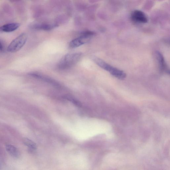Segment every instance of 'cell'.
Returning a JSON list of instances; mask_svg holds the SVG:
<instances>
[{
	"label": "cell",
	"instance_id": "6da1fadb",
	"mask_svg": "<svg viewBox=\"0 0 170 170\" xmlns=\"http://www.w3.org/2000/svg\"><path fill=\"white\" fill-rule=\"evenodd\" d=\"M92 59L100 67L109 72L113 76L117 79L123 80L126 77V74L123 71L114 67L100 58L94 56L92 58Z\"/></svg>",
	"mask_w": 170,
	"mask_h": 170
},
{
	"label": "cell",
	"instance_id": "7a4b0ae2",
	"mask_svg": "<svg viewBox=\"0 0 170 170\" xmlns=\"http://www.w3.org/2000/svg\"><path fill=\"white\" fill-rule=\"evenodd\" d=\"M82 55V53H73L66 55L58 63V68L63 70L71 67L79 62Z\"/></svg>",
	"mask_w": 170,
	"mask_h": 170
},
{
	"label": "cell",
	"instance_id": "3957f363",
	"mask_svg": "<svg viewBox=\"0 0 170 170\" xmlns=\"http://www.w3.org/2000/svg\"><path fill=\"white\" fill-rule=\"evenodd\" d=\"M96 33L91 31H86L82 32L80 37L74 39L69 43L71 48H77L90 41Z\"/></svg>",
	"mask_w": 170,
	"mask_h": 170
},
{
	"label": "cell",
	"instance_id": "277c9868",
	"mask_svg": "<svg viewBox=\"0 0 170 170\" xmlns=\"http://www.w3.org/2000/svg\"><path fill=\"white\" fill-rule=\"evenodd\" d=\"M27 39V36L26 33H22L11 42L8 47L7 51L11 53L18 52L23 47Z\"/></svg>",
	"mask_w": 170,
	"mask_h": 170
},
{
	"label": "cell",
	"instance_id": "5b68a950",
	"mask_svg": "<svg viewBox=\"0 0 170 170\" xmlns=\"http://www.w3.org/2000/svg\"><path fill=\"white\" fill-rule=\"evenodd\" d=\"M131 18L132 21L136 23H146L148 22V18L145 14L141 10L133 11L131 14Z\"/></svg>",
	"mask_w": 170,
	"mask_h": 170
},
{
	"label": "cell",
	"instance_id": "8992f818",
	"mask_svg": "<svg viewBox=\"0 0 170 170\" xmlns=\"http://www.w3.org/2000/svg\"><path fill=\"white\" fill-rule=\"evenodd\" d=\"M58 26L56 24L45 23H34L30 25L31 28L32 29L45 31H50L56 28Z\"/></svg>",
	"mask_w": 170,
	"mask_h": 170
},
{
	"label": "cell",
	"instance_id": "52a82bcc",
	"mask_svg": "<svg viewBox=\"0 0 170 170\" xmlns=\"http://www.w3.org/2000/svg\"><path fill=\"white\" fill-rule=\"evenodd\" d=\"M155 55L160 70L162 72L169 73V71L163 55L159 51H156Z\"/></svg>",
	"mask_w": 170,
	"mask_h": 170
},
{
	"label": "cell",
	"instance_id": "ba28073f",
	"mask_svg": "<svg viewBox=\"0 0 170 170\" xmlns=\"http://www.w3.org/2000/svg\"><path fill=\"white\" fill-rule=\"evenodd\" d=\"M20 26V24L18 23H8L0 27V31L5 32H12L18 29Z\"/></svg>",
	"mask_w": 170,
	"mask_h": 170
},
{
	"label": "cell",
	"instance_id": "9c48e42d",
	"mask_svg": "<svg viewBox=\"0 0 170 170\" xmlns=\"http://www.w3.org/2000/svg\"><path fill=\"white\" fill-rule=\"evenodd\" d=\"M29 75L32 77L37 78V79L42 80L44 81L51 83V84L57 86L59 85L58 83L48 77L44 76L41 74L37 73V72H31L29 74Z\"/></svg>",
	"mask_w": 170,
	"mask_h": 170
},
{
	"label": "cell",
	"instance_id": "30bf717a",
	"mask_svg": "<svg viewBox=\"0 0 170 170\" xmlns=\"http://www.w3.org/2000/svg\"><path fill=\"white\" fill-rule=\"evenodd\" d=\"M6 149L7 152L13 157L18 158L19 153L18 150L12 144H7L6 145Z\"/></svg>",
	"mask_w": 170,
	"mask_h": 170
},
{
	"label": "cell",
	"instance_id": "8fae6325",
	"mask_svg": "<svg viewBox=\"0 0 170 170\" xmlns=\"http://www.w3.org/2000/svg\"><path fill=\"white\" fill-rule=\"evenodd\" d=\"M23 142L25 145L28 147L31 150H34L37 149V145L34 142L27 138L23 139Z\"/></svg>",
	"mask_w": 170,
	"mask_h": 170
},
{
	"label": "cell",
	"instance_id": "7c38bea8",
	"mask_svg": "<svg viewBox=\"0 0 170 170\" xmlns=\"http://www.w3.org/2000/svg\"><path fill=\"white\" fill-rule=\"evenodd\" d=\"M63 98L67 100H69V101L72 102V104L78 107H82V104L80 102L70 96H65L63 97Z\"/></svg>",
	"mask_w": 170,
	"mask_h": 170
},
{
	"label": "cell",
	"instance_id": "4fadbf2b",
	"mask_svg": "<svg viewBox=\"0 0 170 170\" xmlns=\"http://www.w3.org/2000/svg\"><path fill=\"white\" fill-rule=\"evenodd\" d=\"M3 46L2 44L0 42V51H2L3 50Z\"/></svg>",
	"mask_w": 170,
	"mask_h": 170
}]
</instances>
